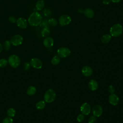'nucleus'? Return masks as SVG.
<instances>
[{
  "label": "nucleus",
  "instance_id": "nucleus-1",
  "mask_svg": "<svg viewBox=\"0 0 123 123\" xmlns=\"http://www.w3.org/2000/svg\"><path fill=\"white\" fill-rule=\"evenodd\" d=\"M42 21L41 14L37 11L33 12L28 18V23L32 26H37L41 24Z\"/></svg>",
  "mask_w": 123,
  "mask_h": 123
},
{
  "label": "nucleus",
  "instance_id": "nucleus-2",
  "mask_svg": "<svg viewBox=\"0 0 123 123\" xmlns=\"http://www.w3.org/2000/svg\"><path fill=\"white\" fill-rule=\"evenodd\" d=\"M123 32V27L120 24L117 23L111 26L110 29V35L111 37H117L120 36Z\"/></svg>",
  "mask_w": 123,
  "mask_h": 123
},
{
  "label": "nucleus",
  "instance_id": "nucleus-3",
  "mask_svg": "<svg viewBox=\"0 0 123 123\" xmlns=\"http://www.w3.org/2000/svg\"><path fill=\"white\" fill-rule=\"evenodd\" d=\"M56 96V94L54 90L52 88H49L45 93L44 101L47 103H51L55 99Z\"/></svg>",
  "mask_w": 123,
  "mask_h": 123
},
{
  "label": "nucleus",
  "instance_id": "nucleus-4",
  "mask_svg": "<svg viewBox=\"0 0 123 123\" xmlns=\"http://www.w3.org/2000/svg\"><path fill=\"white\" fill-rule=\"evenodd\" d=\"M8 62L12 67L16 68L19 66L21 61L18 56L15 54H12L9 57Z\"/></svg>",
  "mask_w": 123,
  "mask_h": 123
},
{
  "label": "nucleus",
  "instance_id": "nucleus-5",
  "mask_svg": "<svg viewBox=\"0 0 123 123\" xmlns=\"http://www.w3.org/2000/svg\"><path fill=\"white\" fill-rule=\"evenodd\" d=\"M10 41L12 45L14 46H18L22 44L23 42V37L21 35L16 34L12 36Z\"/></svg>",
  "mask_w": 123,
  "mask_h": 123
},
{
  "label": "nucleus",
  "instance_id": "nucleus-6",
  "mask_svg": "<svg viewBox=\"0 0 123 123\" xmlns=\"http://www.w3.org/2000/svg\"><path fill=\"white\" fill-rule=\"evenodd\" d=\"M70 49L66 47H61L57 50V55L60 58H64L68 57L71 54Z\"/></svg>",
  "mask_w": 123,
  "mask_h": 123
},
{
  "label": "nucleus",
  "instance_id": "nucleus-7",
  "mask_svg": "<svg viewBox=\"0 0 123 123\" xmlns=\"http://www.w3.org/2000/svg\"><path fill=\"white\" fill-rule=\"evenodd\" d=\"M72 21L71 17L67 14L61 15L59 18V23L61 26H65L69 25Z\"/></svg>",
  "mask_w": 123,
  "mask_h": 123
},
{
  "label": "nucleus",
  "instance_id": "nucleus-8",
  "mask_svg": "<svg viewBox=\"0 0 123 123\" xmlns=\"http://www.w3.org/2000/svg\"><path fill=\"white\" fill-rule=\"evenodd\" d=\"M30 63L32 67L37 69H41L43 65L42 61L37 58H32L30 62Z\"/></svg>",
  "mask_w": 123,
  "mask_h": 123
},
{
  "label": "nucleus",
  "instance_id": "nucleus-9",
  "mask_svg": "<svg viewBox=\"0 0 123 123\" xmlns=\"http://www.w3.org/2000/svg\"><path fill=\"white\" fill-rule=\"evenodd\" d=\"M80 111L84 115H88L91 111V107L90 105L86 102L82 104L80 107Z\"/></svg>",
  "mask_w": 123,
  "mask_h": 123
},
{
  "label": "nucleus",
  "instance_id": "nucleus-10",
  "mask_svg": "<svg viewBox=\"0 0 123 123\" xmlns=\"http://www.w3.org/2000/svg\"><path fill=\"white\" fill-rule=\"evenodd\" d=\"M92 113L96 117L100 116L103 112V109L100 105H96L92 108Z\"/></svg>",
  "mask_w": 123,
  "mask_h": 123
},
{
  "label": "nucleus",
  "instance_id": "nucleus-11",
  "mask_svg": "<svg viewBox=\"0 0 123 123\" xmlns=\"http://www.w3.org/2000/svg\"><path fill=\"white\" fill-rule=\"evenodd\" d=\"M16 23L19 28L21 29H25L26 28L27 26L28 22L25 18L20 17L17 19Z\"/></svg>",
  "mask_w": 123,
  "mask_h": 123
},
{
  "label": "nucleus",
  "instance_id": "nucleus-12",
  "mask_svg": "<svg viewBox=\"0 0 123 123\" xmlns=\"http://www.w3.org/2000/svg\"><path fill=\"white\" fill-rule=\"evenodd\" d=\"M109 102L113 106L117 105L119 102V98L116 94L112 93L109 96Z\"/></svg>",
  "mask_w": 123,
  "mask_h": 123
},
{
  "label": "nucleus",
  "instance_id": "nucleus-13",
  "mask_svg": "<svg viewBox=\"0 0 123 123\" xmlns=\"http://www.w3.org/2000/svg\"><path fill=\"white\" fill-rule=\"evenodd\" d=\"M82 74L86 77H89L91 76L93 74V69L92 68L88 65L84 66L81 70Z\"/></svg>",
  "mask_w": 123,
  "mask_h": 123
},
{
  "label": "nucleus",
  "instance_id": "nucleus-14",
  "mask_svg": "<svg viewBox=\"0 0 123 123\" xmlns=\"http://www.w3.org/2000/svg\"><path fill=\"white\" fill-rule=\"evenodd\" d=\"M43 45L47 48H49L52 47L54 44V40L53 39L49 37H48L44 38L43 41Z\"/></svg>",
  "mask_w": 123,
  "mask_h": 123
},
{
  "label": "nucleus",
  "instance_id": "nucleus-15",
  "mask_svg": "<svg viewBox=\"0 0 123 123\" xmlns=\"http://www.w3.org/2000/svg\"><path fill=\"white\" fill-rule=\"evenodd\" d=\"M83 13H84L85 16L89 19L93 18L95 15L94 11L90 8H87L85 9L84 10Z\"/></svg>",
  "mask_w": 123,
  "mask_h": 123
},
{
  "label": "nucleus",
  "instance_id": "nucleus-16",
  "mask_svg": "<svg viewBox=\"0 0 123 123\" xmlns=\"http://www.w3.org/2000/svg\"><path fill=\"white\" fill-rule=\"evenodd\" d=\"M98 83L97 81L94 79L91 80L88 83V87L92 91H95L98 88Z\"/></svg>",
  "mask_w": 123,
  "mask_h": 123
},
{
  "label": "nucleus",
  "instance_id": "nucleus-17",
  "mask_svg": "<svg viewBox=\"0 0 123 123\" xmlns=\"http://www.w3.org/2000/svg\"><path fill=\"white\" fill-rule=\"evenodd\" d=\"M37 92V89L35 86H29L26 90V94L29 96L34 95Z\"/></svg>",
  "mask_w": 123,
  "mask_h": 123
},
{
  "label": "nucleus",
  "instance_id": "nucleus-18",
  "mask_svg": "<svg viewBox=\"0 0 123 123\" xmlns=\"http://www.w3.org/2000/svg\"><path fill=\"white\" fill-rule=\"evenodd\" d=\"M111 36L110 34H105L101 38V41L103 44L108 43L111 40Z\"/></svg>",
  "mask_w": 123,
  "mask_h": 123
},
{
  "label": "nucleus",
  "instance_id": "nucleus-19",
  "mask_svg": "<svg viewBox=\"0 0 123 123\" xmlns=\"http://www.w3.org/2000/svg\"><path fill=\"white\" fill-rule=\"evenodd\" d=\"M37 11H41L45 7V2L43 0H38L35 5Z\"/></svg>",
  "mask_w": 123,
  "mask_h": 123
},
{
  "label": "nucleus",
  "instance_id": "nucleus-20",
  "mask_svg": "<svg viewBox=\"0 0 123 123\" xmlns=\"http://www.w3.org/2000/svg\"><path fill=\"white\" fill-rule=\"evenodd\" d=\"M41 34L43 37H48L50 34V30L49 27H43L41 32Z\"/></svg>",
  "mask_w": 123,
  "mask_h": 123
},
{
  "label": "nucleus",
  "instance_id": "nucleus-21",
  "mask_svg": "<svg viewBox=\"0 0 123 123\" xmlns=\"http://www.w3.org/2000/svg\"><path fill=\"white\" fill-rule=\"evenodd\" d=\"M46 106V102L44 100H40L36 103V107L38 110H43Z\"/></svg>",
  "mask_w": 123,
  "mask_h": 123
},
{
  "label": "nucleus",
  "instance_id": "nucleus-22",
  "mask_svg": "<svg viewBox=\"0 0 123 123\" xmlns=\"http://www.w3.org/2000/svg\"><path fill=\"white\" fill-rule=\"evenodd\" d=\"M60 58L58 55H55L52 58L51 62L53 65H57L60 63Z\"/></svg>",
  "mask_w": 123,
  "mask_h": 123
},
{
  "label": "nucleus",
  "instance_id": "nucleus-23",
  "mask_svg": "<svg viewBox=\"0 0 123 123\" xmlns=\"http://www.w3.org/2000/svg\"><path fill=\"white\" fill-rule=\"evenodd\" d=\"M11 45H12V44L10 40H6L3 43V48L5 50L7 51L11 49Z\"/></svg>",
  "mask_w": 123,
  "mask_h": 123
},
{
  "label": "nucleus",
  "instance_id": "nucleus-24",
  "mask_svg": "<svg viewBox=\"0 0 123 123\" xmlns=\"http://www.w3.org/2000/svg\"><path fill=\"white\" fill-rule=\"evenodd\" d=\"M7 113L9 117H12L15 116L16 114V111L13 108H10L8 110Z\"/></svg>",
  "mask_w": 123,
  "mask_h": 123
},
{
  "label": "nucleus",
  "instance_id": "nucleus-25",
  "mask_svg": "<svg viewBox=\"0 0 123 123\" xmlns=\"http://www.w3.org/2000/svg\"><path fill=\"white\" fill-rule=\"evenodd\" d=\"M48 23H49V25L55 26L57 25L58 23V21L56 19H55L54 18H50L49 19Z\"/></svg>",
  "mask_w": 123,
  "mask_h": 123
},
{
  "label": "nucleus",
  "instance_id": "nucleus-26",
  "mask_svg": "<svg viewBox=\"0 0 123 123\" xmlns=\"http://www.w3.org/2000/svg\"><path fill=\"white\" fill-rule=\"evenodd\" d=\"M8 60L5 58H2L0 59V67L4 68L8 64Z\"/></svg>",
  "mask_w": 123,
  "mask_h": 123
},
{
  "label": "nucleus",
  "instance_id": "nucleus-27",
  "mask_svg": "<svg viewBox=\"0 0 123 123\" xmlns=\"http://www.w3.org/2000/svg\"><path fill=\"white\" fill-rule=\"evenodd\" d=\"M43 15L46 17H49L51 14V11L49 9H45L43 12Z\"/></svg>",
  "mask_w": 123,
  "mask_h": 123
},
{
  "label": "nucleus",
  "instance_id": "nucleus-28",
  "mask_svg": "<svg viewBox=\"0 0 123 123\" xmlns=\"http://www.w3.org/2000/svg\"><path fill=\"white\" fill-rule=\"evenodd\" d=\"M2 123H13V121L12 117H6L3 120Z\"/></svg>",
  "mask_w": 123,
  "mask_h": 123
},
{
  "label": "nucleus",
  "instance_id": "nucleus-29",
  "mask_svg": "<svg viewBox=\"0 0 123 123\" xmlns=\"http://www.w3.org/2000/svg\"><path fill=\"white\" fill-rule=\"evenodd\" d=\"M40 26H41V27H49V23H48V20H42L41 24H40Z\"/></svg>",
  "mask_w": 123,
  "mask_h": 123
},
{
  "label": "nucleus",
  "instance_id": "nucleus-30",
  "mask_svg": "<svg viewBox=\"0 0 123 123\" xmlns=\"http://www.w3.org/2000/svg\"><path fill=\"white\" fill-rule=\"evenodd\" d=\"M76 119H77V121L78 122H79V123L83 122V121L84 120V119H85L84 115H83V114H79V115L77 116V118H76Z\"/></svg>",
  "mask_w": 123,
  "mask_h": 123
},
{
  "label": "nucleus",
  "instance_id": "nucleus-31",
  "mask_svg": "<svg viewBox=\"0 0 123 123\" xmlns=\"http://www.w3.org/2000/svg\"><path fill=\"white\" fill-rule=\"evenodd\" d=\"M97 121L96 117L93 116H91L89 117L88 120V123H96Z\"/></svg>",
  "mask_w": 123,
  "mask_h": 123
},
{
  "label": "nucleus",
  "instance_id": "nucleus-32",
  "mask_svg": "<svg viewBox=\"0 0 123 123\" xmlns=\"http://www.w3.org/2000/svg\"><path fill=\"white\" fill-rule=\"evenodd\" d=\"M30 66H31V65H30V62H25L23 67H24V69H25V70L27 71L30 68Z\"/></svg>",
  "mask_w": 123,
  "mask_h": 123
},
{
  "label": "nucleus",
  "instance_id": "nucleus-33",
  "mask_svg": "<svg viewBox=\"0 0 123 123\" xmlns=\"http://www.w3.org/2000/svg\"><path fill=\"white\" fill-rule=\"evenodd\" d=\"M108 90L109 93H110L111 94H112V93H114V92H115V87L112 85H110L108 87Z\"/></svg>",
  "mask_w": 123,
  "mask_h": 123
},
{
  "label": "nucleus",
  "instance_id": "nucleus-34",
  "mask_svg": "<svg viewBox=\"0 0 123 123\" xmlns=\"http://www.w3.org/2000/svg\"><path fill=\"white\" fill-rule=\"evenodd\" d=\"M16 20H17V19H16V17L13 16H11L9 17V22L11 23H12V24H14V23H16Z\"/></svg>",
  "mask_w": 123,
  "mask_h": 123
},
{
  "label": "nucleus",
  "instance_id": "nucleus-35",
  "mask_svg": "<svg viewBox=\"0 0 123 123\" xmlns=\"http://www.w3.org/2000/svg\"><path fill=\"white\" fill-rule=\"evenodd\" d=\"M111 2V0H103L102 3L104 5H108Z\"/></svg>",
  "mask_w": 123,
  "mask_h": 123
},
{
  "label": "nucleus",
  "instance_id": "nucleus-36",
  "mask_svg": "<svg viewBox=\"0 0 123 123\" xmlns=\"http://www.w3.org/2000/svg\"><path fill=\"white\" fill-rule=\"evenodd\" d=\"M122 0H111V1L113 3H119Z\"/></svg>",
  "mask_w": 123,
  "mask_h": 123
},
{
  "label": "nucleus",
  "instance_id": "nucleus-37",
  "mask_svg": "<svg viewBox=\"0 0 123 123\" xmlns=\"http://www.w3.org/2000/svg\"><path fill=\"white\" fill-rule=\"evenodd\" d=\"M3 45L0 43V53L1 52V51H2V50H3Z\"/></svg>",
  "mask_w": 123,
  "mask_h": 123
},
{
  "label": "nucleus",
  "instance_id": "nucleus-38",
  "mask_svg": "<svg viewBox=\"0 0 123 123\" xmlns=\"http://www.w3.org/2000/svg\"></svg>",
  "mask_w": 123,
  "mask_h": 123
},
{
  "label": "nucleus",
  "instance_id": "nucleus-39",
  "mask_svg": "<svg viewBox=\"0 0 123 123\" xmlns=\"http://www.w3.org/2000/svg\"></svg>",
  "mask_w": 123,
  "mask_h": 123
}]
</instances>
